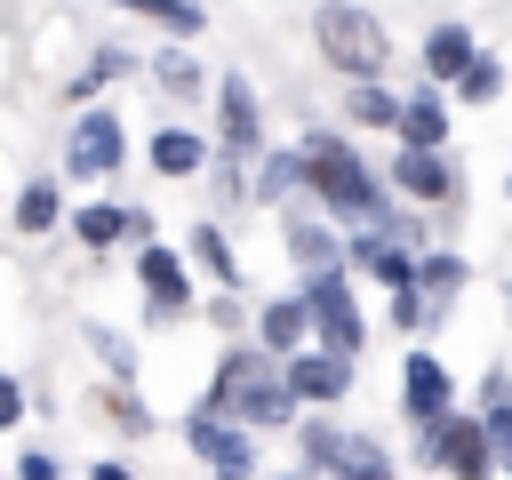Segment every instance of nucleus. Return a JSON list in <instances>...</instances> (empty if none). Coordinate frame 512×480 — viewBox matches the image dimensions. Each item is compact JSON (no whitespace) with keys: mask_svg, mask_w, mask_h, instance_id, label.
<instances>
[{"mask_svg":"<svg viewBox=\"0 0 512 480\" xmlns=\"http://www.w3.org/2000/svg\"><path fill=\"white\" fill-rule=\"evenodd\" d=\"M192 256H200V264L224 280V296H232V280H240V256H232V240H224L216 224H192Z\"/></svg>","mask_w":512,"mask_h":480,"instance_id":"412c9836","label":"nucleus"},{"mask_svg":"<svg viewBox=\"0 0 512 480\" xmlns=\"http://www.w3.org/2000/svg\"><path fill=\"white\" fill-rule=\"evenodd\" d=\"M96 480H136V472L128 464H96Z\"/></svg>","mask_w":512,"mask_h":480,"instance_id":"72a5a7b5","label":"nucleus"},{"mask_svg":"<svg viewBox=\"0 0 512 480\" xmlns=\"http://www.w3.org/2000/svg\"><path fill=\"white\" fill-rule=\"evenodd\" d=\"M344 112H352L360 128H400V104H392L376 80H352V88H344Z\"/></svg>","mask_w":512,"mask_h":480,"instance_id":"6ab92c4d","label":"nucleus"},{"mask_svg":"<svg viewBox=\"0 0 512 480\" xmlns=\"http://www.w3.org/2000/svg\"><path fill=\"white\" fill-rule=\"evenodd\" d=\"M472 56H480V48H472V32H464V24H440V32L424 40V72H432V80H464V72H472Z\"/></svg>","mask_w":512,"mask_h":480,"instance_id":"dca6fc26","label":"nucleus"},{"mask_svg":"<svg viewBox=\"0 0 512 480\" xmlns=\"http://www.w3.org/2000/svg\"><path fill=\"white\" fill-rule=\"evenodd\" d=\"M304 304H312V328H320V344L336 352V360H360V304H352V280L344 272H312L304 280Z\"/></svg>","mask_w":512,"mask_h":480,"instance_id":"39448f33","label":"nucleus"},{"mask_svg":"<svg viewBox=\"0 0 512 480\" xmlns=\"http://www.w3.org/2000/svg\"><path fill=\"white\" fill-rule=\"evenodd\" d=\"M128 224H136V208H112V200H88V208L72 216V232H80L88 248H112V240H128Z\"/></svg>","mask_w":512,"mask_h":480,"instance_id":"a211bd4d","label":"nucleus"},{"mask_svg":"<svg viewBox=\"0 0 512 480\" xmlns=\"http://www.w3.org/2000/svg\"><path fill=\"white\" fill-rule=\"evenodd\" d=\"M48 224H56V184L32 176V184L16 192V232H48Z\"/></svg>","mask_w":512,"mask_h":480,"instance_id":"4be33fe9","label":"nucleus"},{"mask_svg":"<svg viewBox=\"0 0 512 480\" xmlns=\"http://www.w3.org/2000/svg\"><path fill=\"white\" fill-rule=\"evenodd\" d=\"M304 184L336 208V216H368V224H384L392 208H384V192H376V176L360 168V152L344 144V136H312L304 144Z\"/></svg>","mask_w":512,"mask_h":480,"instance_id":"f03ea898","label":"nucleus"},{"mask_svg":"<svg viewBox=\"0 0 512 480\" xmlns=\"http://www.w3.org/2000/svg\"><path fill=\"white\" fill-rule=\"evenodd\" d=\"M184 440H192V456H200L216 480H248V472H256V440H248L240 424L208 416V408H192V416H184Z\"/></svg>","mask_w":512,"mask_h":480,"instance_id":"423d86ee","label":"nucleus"},{"mask_svg":"<svg viewBox=\"0 0 512 480\" xmlns=\"http://www.w3.org/2000/svg\"><path fill=\"white\" fill-rule=\"evenodd\" d=\"M104 416H112L120 432H152V416H144V408H136L128 392H112V400H104Z\"/></svg>","mask_w":512,"mask_h":480,"instance_id":"c756f323","label":"nucleus"},{"mask_svg":"<svg viewBox=\"0 0 512 480\" xmlns=\"http://www.w3.org/2000/svg\"><path fill=\"white\" fill-rule=\"evenodd\" d=\"M200 160H208V144H200L192 128H160V136H152V168H160V176H200Z\"/></svg>","mask_w":512,"mask_h":480,"instance_id":"f3484780","label":"nucleus"},{"mask_svg":"<svg viewBox=\"0 0 512 480\" xmlns=\"http://www.w3.org/2000/svg\"><path fill=\"white\" fill-rule=\"evenodd\" d=\"M464 280H472V272H464V256H416V288H424L432 304H440V296H456Z\"/></svg>","mask_w":512,"mask_h":480,"instance_id":"5701e85b","label":"nucleus"},{"mask_svg":"<svg viewBox=\"0 0 512 480\" xmlns=\"http://www.w3.org/2000/svg\"><path fill=\"white\" fill-rule=\"evenodd\" d=\"M344 384H352V360H336V352H296L288 360V392L296 400H344Z\"/></svg>","mask_w":512,"mask_h":480,"instance_id":"ddd939ff","label":"nucleus"},{"mask_svg":"<svg viewBox=\"0 0 512 480\" xmlns=\"http://www.w3.org/2000/svg\"><path fill=\"white\" fill-rule=\"evenodd\" d=\"M312 40H320V56H328L344 80H376V72H384V56H392L384 24H376L360 0H320V16H312Z\"/></svg>","mask_w":512,"mask_h":480,"instance_id":"7ed1b4c3","label":"nucleus"},{"mask_svg":"<svg viewBox=\"0 0 512 480\" xmlns=\"http://www.w3.org/2000/svg\"><path fill=\"white\" fill-rule=\"evenodd\" d=\"M304 336H312V304H304V296H280V304L256 312V344H264L272 360H296Z\"/></svg>","mask_w":512,"mask_h":480,"instance_id":"f8f14e48","label":"nucleus"},{"mask_svg":"<svg viewBox=\"0 0 512 480\" xmlns=\"http://www.w3.org/2000/svg\"><path fill=\"white\" fill-rule=\"evenodd\" d=\"M16 416H24V384H16V376H0V424H16Z\"/></svg>","mask_w":512,"mask_h":480,"instance_id":"473e14b6","label":"nucleus"},{"mask_svg":"<svg viewBox=\"0 0 512 480\" xmlns=\"http://www.w3.org/2000/svg\"><path fill=\"white\" fill-rule=\"evenodd\" d=\"M112 72H128V56H120V48H104V56H96V64H88V72L64 88V96H96V80H112Z\"/></svg>","mask_w":512,"mask_h":480,"instance_id":"cd10ccee","label":"nucleus"},{"mask_svg":"<svg viewBox=\"0 0 512 480\" xmlns=\"http://www.w3.org/2000/svg\"><path fill=\"white\" fill-rule=\"evenodd\" d=\"M440 144H448V104L432 88H416L400 104V152H440Z\"/></svg>","mask_w":512,"mask_h":480,"instance_id":"4468645a","label":"nucleus"},{"mask_svg":"<svg viewBox=\"0 0 512 480\" xmlns=\"http://www.w3.org/2000/svg\"><path fill=\"white\" fill-rule=\"evenodd\" d=\"M288 480H304V472H288Z\"/></svg>","mask_w":512,"mask_h":480,"instance_id":"f704fd0d","label":"nucleus"},{"mask_svg":"<svg viewBox=\"0 0 512 480\" xmlns=\"http://www.w3.org/2000/svg\"><path fill=\"white\" fill-rule=\"evenodd\" d=\"M400 400H408V424L424 432V440H440L456 416H448V368L432 360V352H408V368H400Z\"/></svg>","mask_w":512,"mask_h":480,"instance_id":"0eeeda50","label":"nucleus"},{"mask_svg":"<svg viewBox=\"0 0 512 480\" xmlns=\"http://www.w3.org/2000/svg\"><path fill=\"white\" fill-rule=\"evenodd\" d=\"M392 320H400V328H424V320H432V296H424V288H400V296H392Z\"/></svg>","mask_w":512,"mask_h":480,"instance_id":"c85d7f7f","label":"nucleus"},{"mask_svg":"<svg viewBox=\"0 0 512 480\" xmlns=\"http://www.w3.org/2000/svg\"><path fill=\"white\" fill-rule=\"evenodd\" d=\"M88 344H96V352H104V360H112V376H128V368H136V360H128V344H120V336H112V328H88Z\"/></svg>","mask_w":512,"mask_h":480,"instance_id":"7c9ffc66","label":"nucleus"},{"mask_svg":"<svg viewBox=\"0 0 512 480\" xmlns=\"http://www.w3.org/2000/svg\"><path fill=\"white\" fill-rule=\"evenodd\" d=\"M120 8H136V16H152L160 32H176V40H192L208 16H200V0H120Z\"/></svg>","mask_w":512,"mask_h":480,"instance_id":"aec40b11","label":"nucleus"},{"mask_svg":"<svg viewBox=\"0 0 512 480\" xmlns=\"http://www.w3.org/2000/svg\"><path fill=\"white\" fill-rule=\"evenodd\" d=\"M288 184H304V160H296V152H272V160H264V176H256V192H264V200H280Z\"/></svg>","mask_w":512,"mask_h":480,"instance_id":"bb28decb","label":"nucleus"},{"mask_svg":"<svg viewBox=\"0 0 512 480\" xmlns=\"http://www.w3.org/2000/svg\"><path fill=\"white\" fill-rule=\"evenodd\" d=\"M200 408L248 432V424H288L296 392H288V368H272V352H264V344H232V352L216 360V376H208V400H200Z\"/></svg>","mask_w":512,"mask_h":480,"instance_id":"f257e3e1","label":"nucleus"},{"mask_svg":"<svg viewBox=\"0 0 512 480\" xmlns=\"http://www.w3.org/2000/svg\"><path fill=\"white\" fill-rule=\"evenodd\" d=\"M216 120H224V160H256L264 112H256V96H248V80H224V88H216Z\"/></svg>","mask_w":512,"mask_h":480,"instance_id":"9d476101","label":"nucleus"},{"mask_svg":"<svg viewBox=\"0 0 512 480\" xmlns=\"http://www.w3.org/2000/svg\"><path fill=\"white\" fill-rule=\"evenodd\" d=\"M136 280H144V304H152L160 320H184V312H192V280H184V256H176V248L152 240V248L136 256Z\"/></svg>","mask_w":512,"mask_h":480,"instance_id":"6e6552de","label":"nucleus"},{"mask_svg":"<svg viewBox=\"0 0 512 480\" xmlns=\"http://www.w3.org/2000/svg\"><path fill=\"white\" fill-rule=\"evenodd\" d=\"M288 256H304L312 272H336V256H344V248H336L320 224H288Z\"/></svg>","mask_w":512,"mask_h":480,"instance_id":"b1692460","label":"nucleus"},{"mask_svg":"<svg viewBox=\"0 0 512 480\" xmlns=\"http://www.w3.org/2000/svg\"><path fill=\"white\" fill-rule=\"evenodd\" d=\"M152 80H160L168 96H200V72H192V56H176V48H168V56L152 64Z\"/></svg>","mask_w":512,"mask_h":480,"instance_id":"a878e982","label":"nucleus"},{"mask_svg":"<svg viewBox=\"0 0 512 480\" xmlns=\"http://www.w3.org/2000/svg\"><path fill=\"white\" fill-rule=\"evenodd\" d=\"M424 448H432L456 480H496V440H488V424H480V416H456V424H448L440 440H424Z\"/></svg>","mask_w":512,"mask_h":480,"instance_id":"1a4fd4ad","label":"nucleus"},{"mask_svg":"<svg viewBox=\"0 0 512 480\" xmlns=\"http://www.w3.org/2000/svg\"><path fill=\"white\" fill-rule=\"evenodd\" d=\"M304 464L336 472V480H392V456L368 432H344V424H304Z\"/></svg>","mask_w":512,"mask_h":480,"instance_id":"20e7f679","label":"nucleus"},{"mask_svg":"<svg viewBox=\"0 0 512 480\" xmlns=\"http://www.w3.org/2000/svg\"><path fill=\"white\" fill-rule=\"evenodd\" d=\"M392 184H400L408 200H448V192H456V176H448L440 152H392Z\"/></svg>","mask_w":512,"mask_h":480,"instance_id":"2eb2a0df","label":"nucleus"},{"mask_svg":"<svg viewBox=\"0 0 512 480\" xmlns=\"http://www.w3.org/2000/svg\"><path fill=\"white\" fill-rule=\"evenodd\" d=\"M496 88H504V64H496V56H472V72L456 80V96H464V104H488Z\"/></svg>","mask_w":512,"mask_h":480,"instance_id":"393cba45","label":"nucleus"},{"mask_svg":"<svg viewBox=\"0 0 512 480\" xmlns=\"http://www.w3.org/2000/svg\"><path fill=\"white\" fill-rule=\"evenodd\" d=\"M16 480H56V456H40V448H24V464H16Z\"/></svg>","mask_w":512,"mask_h":480,"instance_id":"2f4dec72","label":"nucleus"},{"mask_svg":"<svg viewBox=\"0 0 512 480\" xmlns=\"http://www.w3.org/2000/svg\"><path fill=\"white\" fill-rule=\"evenodd\" d=\"M64 168H72V176L120 168V120H112V112H88V120L72 128V144H64Z\"/></svg>","mask_w":512,"mask_h":480,"instance_id":"9b49d317","label":"nucleus"}]
</instances>
